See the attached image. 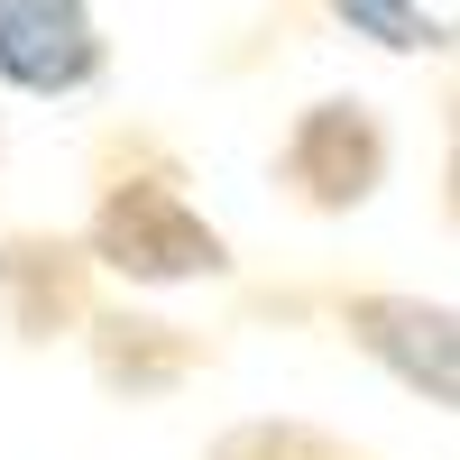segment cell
<instances>
[{"instance_id": "2", "label": "cell", "mask_w": 460, "mask_h": 460, "mask_svg": "<svg viewBox=\"0 0 460 460\" xmlns=\"http://www.w3.org/2000/svg\"><path fill=\"white\" fill-rule=\"evenodd\" d=\"M387 120L359 102V93H332V102H304L295 129L277 147V184L304 212H359L377 184H387Z\"/></svg>"}, {"instance_id": "6", "label": "cell", "mask_w": 460, "mask_h": 460, "mask_svg": "<svg viewBox=\"0 0 460 460\" xmlns=\"http://www.w3.org/2000/svg\"><path fill=\"white\" fill-rule=\"evenodd\" d=\"M93 323V368H102V387L111 396H166V387H184L212 350L184 323H166V314H129V304H111V314H84Z\"/></svg>"}, {"instance_id": "8", "label": "cell", "mask_w": 460, "mask_h": 460, "mask_svg": "<svg viewBox=\"0 0 460 460\" xmlns=\"http://www.w3.org/2000/svg\"><path fill=\"white\" fill-rule=\"evenodd\" d=\"M332 10L350 37H368L387 56H433L442 47V10H424V0H332Z\"/></svg>"}, {"instance_id": "4", "label": "cell", "mask_w": 460, "mask_h": 460, "mask_svg": "<svg viewBox=\"0 0 460 460\" xmlns=\"http://www.w3.org/2000/svg\"><path fill=\"white\" fill-rule=\"evenodd\" d=\"M102 19L93 0H0V84L28 102H74L102 84Z\"/></svg>"}, {"instance_id": "3", "label": "cell", "mask_w": 460, "mask_h": 460, "mask_svg": "<svg viewBox=\"0 0 460 460\" xmlns=\"http://www.w3.org/2000/svg\"><path fill=\"white\" fill-rule=\"evenodd\" d=\"M341 332H350V350H368L405 396H424L433 414L460 405V314H451V304H424V295H350V304H341Z\"/></svg>"}, {"instance_id": "5", "label": "cell", "mask_w": 460, "mask_h": 460, "mask_svg": "<svg viewBox=\"0 0 460 460\" xmlns=\"http://www.w3.org/2000/svg\"><path fill=\"white\" fill-rule=\"evenodd\" d=\"M0 304H10L19 341H56L93 314V267L74 240H47V230H10L0 240Z\"/></svg>"}, {"instance_id": "7", "label": "cell", "mask_w": 460, "mask_h": 460, "mask_svg": "<svg viewBox=\"0 0 460 460\" xmlns=\"http://www.w3.org/2000/svg\"><path fill=\"white\" fill-rule=\"evenodd\" d=\"M203 460H368V451H350L341 433L304 424V414H249V424H230Z\"/></svg>"}, {"instance_id": "1", "label": "cell", "mask_w": 460, "mask_h": 460, "mask_svg": "<svg viewBox=\"0 0 460 460\" xmlns=\"http://www.w3.org/2000/svg\"><path fill=\"white\" fill-rule=\"evenodd\" d=\"M84 267H111L129 286H212L230 277V240L175 194V175H120L93 203Z\"/></svg>"}]
</instances>
